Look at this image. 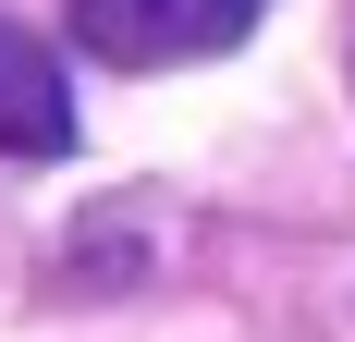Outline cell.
<instances>
[{"instance_id":"1","label":"cell","mask_w":355,"mask_h":342,"mask_svg":"<svg viewBox=\"0 0 355 342\" xmlns=\"http://www.w3.org/2000/svg\"><path fill=\"white\" fill-rule=\"evenodd\" d=\"M257 25V0H73V49L110 73H172V62H209Z\"/></svg>"},{"instance_id":"2","label":"cell","mask_w":355,"mask_h":342,"mask_svg":"<svg viewBox=\"0 0 355 342\" xmlns=\"http://www.w3.org/2000/svg\"><path fill=\"white\" fill-rule=\"evenodd\" d=\"M62 147H73V86L49 62V37L0 12V159H62Z\"/></svg>"}]
</instances>
